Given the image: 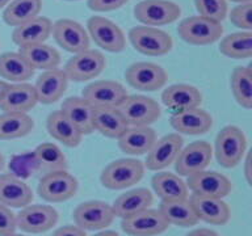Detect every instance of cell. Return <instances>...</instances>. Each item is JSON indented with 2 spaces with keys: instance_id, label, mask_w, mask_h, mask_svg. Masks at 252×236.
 I'll return each instance as SVG.
<instances>
[{
  "instance_id": "obj_1",
  "label": "cell",
  "mask_w": 252,
  "mask_h": 236,
  "mask_svg": "<svg viewBox=\"0 0 252 236\" xmlns=\"http://www.w3.org/2000/svg\"><path fill=\"white\" fill-rule=\"evenodd\" d=\"M217 161L224 168H234L243 160L247 149V138L238 126L228 125L220 130L216 138Z\"/></svg>"
},
{
  "instance_id": "obj_2",
  "label": "cell",
  "mask_w": 252,
  "mask_h": 236,
  "mask_svg": "<svg viewBox=\"0 0 252 236\" xmlns=\"http://www.w3.org/2000/svg\"><path fill=\"white\" fill-rule=\"evenodd\" d=\"M145 164L137 159H118L102 169L100 181L112 190H122L138 184L145 175Z\"/></svg>"
},
{
  "instance_id": "obj_3",
  "label": "cell",
  "mask_w": 252,
  "mask_h": 236,
  "mask_svg": "<svg viewBox=\"0 0 252 236\" xmlns=\"http://www.w3.org/2000/svg\"><path fill=\"white\" fill-rule=\"evenodd\" d=\"M79 182L68 171H54L41 176L38 182V196L46 202L59 204L76 196Z\"/></svg>"
},
{
  "instance_id": "obj_4",
  "label": "cell",
  "mask_w": 252,
  "mask_h": 236,
  "mask_svg": "<svg viewBox=\"0 0 252 236\" xmlns=\"http://www.w3.org/2000/svg\"><path fill=\"white\" fill-rule=\"evenodd\" d=\"M177 33L189 45L206 46L220 41L223 34V27L220 23L205 19L202 16H190L179 24Z\"/></svg>"
},
{
  "instance_id": "obj_5",
  "label": "cell",
  "mask_w": 252,
  "mask_h": 236,
  "mask_svg": "<svg viewBox=\"0 0 252 236\" xmlns=\"http://www.w3.org/2000/svg\"><path fill=\"white\" fill-rule=\"evenodd\" d=\"M129 39L138 53L149 57L168 54L173 47L172 37L167 31L146 25L130 29Z\"/></svg>"
},
{
  "instance_id": "obj_6",
  "label": "cell",
  "mask_w": 252,
  "mask_h": 236,
  "mask_svg": "<svg viewBox=\"0 0 252 236\" xmlns=\"http://www.w3.org/2000/svg\"><path fill=\"white\" fill-rule=\"evenodd\" d=\"M180 15V5L171 0H142L134 7V17L146 27L168 25L175 23Z\"/></svg>"
},
{
  "instance_id": "obj_7",
  "label": "cell",
  "mask_w": 252,
  "mask_h": 236,
  "mask_svg": "<svg viewBox=\"0 0 252 236\" xmlns=\"http://www.w3.org/2000/svg\"><path fill=\"white\" fill-rule=\"evenodd\" d=\"M72 218L75 226L83 231H101L113 223L116 215L108 202L87 201L75 207Z\"/></svg>"
},
{
  "instance_id": "obj_8",
  "label": "cell",
  "mask_w": 252,
  "mask_h": 236,
  "mask_svg": "<svg viewBox=\"0 0 252 236\" xmlns=\"http://www.w3.org/2000/svg\"><path fill=\"white\" fill-rule=\"evenodd\" d=\"M87 31L102 50L121 53L126 47V37L117 24L102 16H92L87 21Z\"/></svg>"
},
{
  "instance_id": "obj_9",
  "label": "cell",
  "mask_w": 252,
  "mask_h": 236,
  "mask_svg": "<svg viewBox=\"0 0 252 236\" xmlns=\"http://www.w3.org/2000/svg\"><path fill=\"white\" fill-rule=\"evenodd\" d=\"M106 66V59L101 51L87 49L74 54L67 60L63 68L68 80L72 82H87L97 78Z\"/></svg>"
},
{
  "instance_id": "obj_10",
  "label": "cell",
  "mask_w": 252,
  "mask_h": 236,
  "mask_svg": "<svg viewBox=\"0 0 252 236\" xmlns=\"http://www.w3.org/2000/svg\"><path fill=\"white\" fill-rule=\"evenodd\" d=\"M118 109L129 126H150L160 118L158 101L143 94H127Z\"/></svg>"
},
{
  "instance_id": "obj_11",
  "label": "cell",
  "mask_w": 252,
  "mask_h": 236,
  "mask_svg": "<svg viewBox=\"0 0 252 236\" xmlns=\"http://www.w3.org/2000/svg\"><path fill=\"white\" fill-rule=\"evenodd\" d=\"M59 214L50 205H28L16 214L17 228L27 234H43L58 223Z\"/></svg>"
},
{
  "instance_id": "obj_12",
  "label": "cell",
  "mask_w": 252,
  "mask_h": 236,
  "mask_svg": "<svg viewBox=\"0 0 252 236\" xmlns=\"http://www.w3.org/2000/svg\"><path fill=\"white\" fill-rule=\"evenodd\" d=\"M125 79L135 89L154 92L161 89L168 80V75L161 66L153 62H135L125 71Z\"/></svg>"
},
{
  "instance_id": "obj_13",
  "label": "cell",
  "mask_w": 252,
  "mask_h": 236,
  "mask_svg": "<svg viewBox=\"0 0 252 236\" xmlns=\"http://www.w3.org/2000/svg\"><path fill=\"white\" fill-rule=\"evenodd\" d=\"M213 157V148L210 143L205 141H196L183 147L175 160V169L180 177H189L205 171Z\"/></svg>"
},
{
  "instance_id": "obj_14",
  "label": "cell",
  "mask_w": 252,
  "mask_h": 236,
  "mask_svg": "<svg viewBox=\"0 0 252 236\" xmlns=\"http://www.w3.org/2000/svg\"><path fill=\"white\" fill-rule=\"evenodd\" d=\"M82 97L94 109L97 108H120L127 97L125 87L113 80H97L83 89Z\"/></svg>"
},
{
  "instance_id": "obj_15",
  "label": "cell",
  "mask_w": 252,
  "mask_h": 236,
  "mask_svg": "<svg viewBox=\"0 0 252 236\" xmlns=\"http://www.w3.org/2000/svg\"><path fill=\"white\" fill-rule=\"evenodd\" d=\"M187 186L192 194L209 198H222L227 197L231 192V181L223 173L216 171H201L192 176L187 177Z\"/></svg>"
},
{
  "instance_id": "obj_16",
  "label": "cell",
  "mask_w": 252,
  "mask_h": 236,
  "mask_svg": "<svg viewBox=\"0 0 252 236\" xmlns=\"http://www.w3.org/2000/svg\"><path fill=\"white\" fill-rule=\"evenodd\" d=\"M51 34L55 42L68 53L78 54L90 49V35L82 24L71 19H61L53 24Z\"/></svg>"
},
{
  "instance_id": "obj_17",
  "label": "cell",
  "mask_w": 252,
  "mask_h": 236,
  "mask_svg": "<svg viewBox=\"0 0 252 236\" xmlns=\"http://www.w3.org/2000/svg\"><path fill=\"white\" fill-rule=\"evenodd\" d=\"M184 147V139L180 134H167L160 139H157L146 156L145 168L149 171H161L175 163L177 155Z\"/></svg>"
},
{
  "instance_id": "obj_18",
  "label": "cell",
  "mask_w": 252,
  "mask_h": 236,
  "mask_svg": "<svg viewBox=\"0 0 252 236\" xmlns=\"http://www.w3.org/2000/svg\"><path fill=\"white\" fill-rule=\"evenodd\" d=\"M169 224L158 208H147L122 219V231L129 236H158L168 230Z\"/></svg>"
},
{
  "instance_id": "obj_19",
  "label": "cell",
  "mask_w": 252,
  "mask_h": 236,
  "mask_svg": "<svg viewBox=\"0 0 252 236\" xmlns=\"http://www.w3.org/2000/svg\"><path fill=\"white\" fill-rule=\"evenodd\" d=\"M37 94L34 86L29 83H15L11 84L4 92L0 100V109L3 113H25L37 105Z\"/></svg>"
},
{
  "instance_id": "obj_20",
  "label": "cell",
  "mask_w": 252,
  "mask_h": 236,
  "mask_svg": "<svg viewBox=\"0 0 252 236\" xmlns=\"http://www.w3.org/2000/svg\"><path fill=\"white\" fill-rule=\"evenodd\" d=\"M68 87V79H67L64 71L61 68L43 71L39 75L34 84L37 100L41 104H53L62 98Z\"/></svg>"
},
{
  "instance_id": "obj_21",
  "label": "cell",
  "mask_w": 252,
  "mask_h": 236,
  "mask_svg": "<svg viewBox=\"0 0 252 236\" xmlns=\"http://www.w3.org/2000/svg\"><path fill=\"white\" fill-rule=\"evenodd\" d=\"M188 200L192 204L198 220H204L205 223L223 226L231 218L230 206L222 198H209L190 194Z\"/></svg>"
},
{
  "instance_id": "obj_22",
  "label": "cell",
  "mask_w": 252,
  "mask_h": 236,
  "mask_svg": "<svg viewBox=\"0 0 252 236\" xmlns=\"http://www.w3.org/2000/svg\"><path fill=\"white\" fill-rule=\"evenodd\" d=\"M33 198L32 188L25 181L9 173L0 175V204L8 207L23 208L31 205Z\"/></svg>"
},
{
  "instance_id": "obj_23",
  "label": "cell",
  "mask_w": 252,
  "mask_h": 236,
  "mask_svg": "<svg viewBox=\"0 0 252 236\" xmlns=\"http://www.w3.org/2000/svg\"><path fill=\"white\" fill-rule=\"evenodd\" d=\"M171 126L177 134L185 135H201L208 133L213 126L212 116L201 108L173 113L171 117Z\"/></svg>"
},
{
  "instance_id": "obj_24",
  "label": "cell",
  "mask_w": 252,
  "mask_h": 236,
  "mask_svg": "<svg viewBox=\"0 0 252 236\" xmlns=\"http://www.w3.org/2000/svg\"><path fill=\"white\" fill-rule=\"evenodd\" d=\"M161 101L173 113H179L193 108H200L202 94L198 88L189 84H173L163 90Z\"/></svg>"
},
{
  "instance_id": "obj_25",
  "label": "cell",
  "mask_w": 252,
  "mask_h": 236,
  "mask_svg": "<svg viewBox=\"0 0 252 236\" xmlns=\"http://www.w3.org/2000/svg\"><path fill=\"white\" fill-rule=\"evenodd\" d=\"M157 133L150 126H129L118 138V147L127 155H143L157 141Z\"/></svg>"
},
{
  "instance_id": "obj_26",
  "label": "cell",
  "mask_w": 252,
  "mask_h": 236,
  "mask_svg": "<svg viewBox=\"0 0 252 236\" xmlns=\"http://www.w3.org/2000/svg\"><path fill=\"white\" fill-rule=\"evenodd\" d=\"M53 23L50 19L38 16L35 19L16 27L12 31V41L19 47L45 43L51 35Z\"/></svg>"
},
{
  "instance_id": "obj_27",
  "label": "cell",
  "mask_w": 252,
  "mask_h": 236,
  "mask_svg": "<svg viewBox=\"0 0 252 236\" xmlns=\"http://www.w3.org/2000/svg\"><path fill=\"white\" fill-rule=\"evenodd\" d=\"M154 204L153 193L146 188H137L129 192H125L124 194L116 198V201L112 205L114 215L125 219L129 216L141 212L143 210L151 207Z\"/></svg>"
},
{
  "instance_id": "obj_28",
  "label": "cell",
  "mask_w": 252,
  "mask_h": 236,
  "mask_svg": "<svg viewBox=\"0 0 252 236\" xmlns=\"http://www.w3.org/2000/svg\"><path fill=\"white\" fill-rule=\"evenodd\" d=\"M62 113L71 121V123L80 131L82 135L94 133V108L83 97L72 96L66 98L61 106Z\"/></svg>"
},
{
  "instance_id": "obj_29",
  "label": "cell",
  "mask_w": 252,
  "mask_h": 236,
  "mask_svg": "<svg viewBox=\"0 0 252 236\" xmlns=\"http://www.w3.org/2000/svg\"><path fill=\"white\" fill-rule=\"evenodd\" d=\"M151 185L161 201H180L189 197L187 182L175 173L158 172L153 177Z\"/></svg>"
},
{
  "instance_id": "obj_30",
  "label": "cell",
  "mask_w": 252,
  "mask_h": 236,
  "mask_svg": "<svg viewBox=\"0 0 252 236\" xmlns=\"http://www.w3.org/2000/svg\"><path fill=\"white\" fill-rule=\"evenodd\" d=\"M129 127L118 108H97L94 110V130L110 139H118Z\"/></svg>"
},
{
  "instance_id": "obj_31",
  "label": "cell",
  "mask_w": 252,
  "mask_h": 236,
  "mask_svg": "<svg viewBox=\"0 0 252 236\" xmlns=\"http://www.w3.org/2000/svg\"><path fill=\"white\" fill-rule=\"evenodd\" d=\"M20 54L23 55L28 64L33 70H54L61 64V54L55 47L46 43H37L31 46L20 47Z\"/></svg>"
},
{
  "instance_id": "obj_32",
  "label": "cell",
  "mask_w": 252,
  "mask_h": 236,
  "mask_svg": "<svg viewBox=\"0 0 252 236\" xmlns=\"http://www.w3.org/2000/svg\"><path fill=\"white\" fill-rule=\"evenodd\" d=\"M46 129L55 141L61 142L67 147H78L82 142L83 135L62 113V110H55L49 114L46 119Z\"/></svg>"
},
{
  "instance_id": "obj_33",
  "label": "cell",
  "mask_w": 252,
  "mask_h": 236,
  "mask_svg": "<svg viewBox=\"0 0 252 236\" xmlns=\"http://www.w3.org/2000/svg\"><path fill=\"white\" fill-rule=\"evenodd\" d=\"M158 210L169 226L173 224L179 227H190L200 222L188 198L180 201H161Z\"/></svg>"
},
{
  "instance_id": "obj_34",
  "label": "cell",
  "mask_w": 252,
  "mask_h": 236,
  "mask_svg": "<svg viewBox=\"0 0 252 236\" xmlns=\"http://www.w3.org/2000/svg\"><path fill=\"white\" fill-rule=\"evenodd\" d=\"M34 75L24 57L20 53L8 51L0 55V78L4 82L25 83Z\"/></svg>"
},
{
  "instance_id": "obj_35",
  "label": "cell",
  "mask_w": 252,
  "mask_h": 236,
  "mask_svg": "<svg viewBox=\"0 0 252 236\" xmlns=\"http://www.w3.org/2000/svg\"><path fill=\"white\" fill-rule=\"evenodd\" d=\"M42 11V0H12L3 11L4 23L19 27L38 17Z\"/></svg>"
},
{
  "instance_id": "obj_36",
  "label": "cell",
  "mask_w": 252,
  "mask_h": 236,
  "mask_svg": "<svg viewBox=\"0 0 252 236\" xmlns=\"http://www.w3.org/2000/svg\"><path fill=\"white\" fill-rule=\"evenodd\" d=\"M34 127L31 116L25 113L0 114V141H11L27 137Z\"/></svg>"
},
{
  "instance_id": "obj_37",
  "label": "cell",
  "mask_w": 252,
  "mask_h": 236,
  "mask_svg": "<svg viewBox=\"0 0 252 236\" xmlns=\"http://www.w3.org/2000/svg\"><path fill=\"white\" fill-rule=\"evenodd\" d=\"M230 87L235 101L244 109L252 108V70L250 66H238L230 78Z\"/></svg>"
},
{
  "instance_id": "obj_38",
  "label": "cell",
  "mask_w": 252,
  "mask_h": 236,
  "mask_svg": "<svg viewBox=\"0 0 252 236\" xmlns=\"http://www.w3.org/2000/svg\"><path fill=\"white\" fill-rule=\"evenodd\" d=\"M39 163L41 175L54 172V171H67L68 163L62 152V149L54 143H41L33 151Z\"/></svg>"
},
{
  "instance_id": "obj_39",
  "label": "cell",
  "mask_w": 252,
  "mask_h": 236,
  "mask_svg": "<svg viewBox=\"0 0 252 236\" xmlns=\"http://www.w3.org/2000/svg\"><path fill=\"white\" fill-rule=\"evenodd\" d=\"M220 54L232 59H247L252 55L251 31H236L220 39Z\"/></svg>"
},
{
  "instance_id": "obj_40",
  "label": "cell",
  "mask_w": 252,
  "mask_h": 236,
  "mask_svg": "<svg viewBox=\"0 0 252 236\" xmlns=\"http://www.w3.org/2000/svg\"><path fill=\"white\" fill-rule=\"evenodd\" d=\"M8 171H9V175L24 181L35 176L37 173H41L39 163L33 151L32 152L28 151V152L12 156V159L8 163Z\"/></svg>"
},
{
  "instance_id": "obj_41",
  "label": "cell",
  "mask_w": 252,
  "mask_h": 236,
  "mask_svg": "<svg viewBox=\"0 0 252 236\" xmlns=\"http://www.w3.org/2000/svg\"><path fill=\"white\" fill-rule=\"evenodd\" d=\"M198 16L220 23L227 17V0H194Z\"/></svg>"
},
{
  "instance_id": "obj_42",
  "label": "cell",
  "mask_w": 252,
  "mask_h": 236,
  "mask_svg": "<svg viewBox=\"0 0 252 236\" xmlns=\"http://www.w3.org/2000/svg\"><path fill=\"white\" fill-rule=\"evenodd\" d=\"M230 21L243 31L252 30V3L238 4L230 12Z\"/></svg>"
},
{
  "instance_id": "obj_43",
  "label": "cell",
  "mask_w": 252,
  "mask_h": 236,
  "mask_svg": "<svg viewBox=\"0 0 252 236\" xmlns=\"http://www.w3.org/2000/svg\"><path fill=\"white\" fill-rule=\"evenodd\" d=\"M17 230L16 214L5 205L0 204V236H8L15 234Z\"/></svg>"
},
{
  "instance_id": "obj_44",
  "label": "cell",
  "mask_w": 252,
  "mask_h": 236,
  "mask_svg": "<svg viewBox=\"0 0 252 236\" xmlns=\"http://www.w3.org/2000/svg\"><path fill=\"white\" fill-rule=\"evenodd\" d=\"M129 0H88L87 5L94 12H110L124 7Z\"/></svg>"
},
{
  "instance_id": "obj_45",
  "label": "cell",
  "mask_w": 252,
  "mask_h": 236,
  "mask_svg": "<svg viewBox=\"0 0 252 236\" xmlns=\"http://www.w3.org/2000/svg\"><path fill=\"white\" fill-rule=\"evenodd\" d=\"M51 236H87L86 231H83L82 228H79L78 226L74 224H67L63 227H59L58 230H55Z\"/></svg>"
},
{
  "instance_id": "obj_46",
  "label": "cell",
  "mask_w": 252,
  "mask_h": 236,
  "mask_svg": "<svg viewBox=\"0 0 252 236\" xmlns=\"http://www.w3.org/2000/svg\"><path fill=\"white\" fill-rule=\"evenodd\" d=\"M184 236H220V235H218V232H216L214 230H210V228H196V230L189 231L188 234Z\"/></svg>"
},
{
  "instance_id": "obj_47",
  "label": "cell",
  "mask_w": 252,
  "mask_h": 236,
  "mask_svg": "<svg viewBox=\"0 0 252 236\" xmlns=\"http://www.w3.org/2000/svg\"><path fill=\"white\" fill-rule=\"evenodd\" d=\"M244 176H246V180H247L248 185H251L252 180V169H251V153H247L246 156V160H244Z\"/></svg>"
},
{
  "instance_id": "obj_48",
  "label": "cell",
  "mask_w": 252,
  "mask_h": 236,
  "mask_svg": "<svg viewBox=\"0 0 252 236\" xmlns=\"http://www.w3.org/2000/svg\"><path fill=\"white\" fill-rule=\"evenodd\" d=\"M91 236H120L116 231H100L97 234H94V235Z\"/></svg>"
},
{
  "instance_id": "obj_49",
  "label": "cell",
  "mask_w": 252,
  "mask_h": 236,
  "mask_svg": "<svg viewBox=\"0 0 252 236\" xmlns=\"http://www.w3.org/2000/svg\"><path fill=\"white\" fill-rule=\"evenodd\" d=\"M8 86H9V83L4 82V80H0V100L3 97L4 92H5V89L8 88Z\"/></svg>"
},
{
  "instance_id": "obj_50",
  "label": "cell",
  "mask_w": 252,
  "mask_h": 236,
  "mask_svg": "<svg viewBox=\"0 0 252 236\" xmlns=\"http://www.w3.org/2000/svg\"><path fill=\"white\" fill-rule=\"evenodd\" d=\"M12 0H0V9L1 8H5L8 5V4L11 3Z\"/></svg>"
},
{
  "instance_id": "obj_51",
  "label": "cell",
  "mask_w": 252,
  "mask_h": 236,
  "mask_svg": "<svg viewBox=\"0 0 252 236\" xmlns=\"http://www.w3.org/2000/svg\"><path fill=\"white\" fill-rule=\"evenodd\" d=\"M4 164H5V159H4L3 153L0 152V171L4 168Z\"/></svg>"
},
{
  "instance_id": "obj_52",
  "label": "cell",
  "mask_w": 252,
  "mask_h": 236,
  "mask_svg": "<svg viewBox=\"0 0 252 236\" xmlns=\"http://www.w3.org/2000/svg\"><path fill=\"white\" fill-rule=\"evenodd\" d=\"M232 3H238V4H243V3H252V0H230Z\"/></svg>"
},
{
  "instance_id": "obj_53",
  "label": "cell",
  "mask_w": 252,
  "mask_h": 236,
  "mask_svg": "<svg viewBox=\"0 0 252 236\" xmlns=\"http://www.w3.org/2000/svg\"><path fill=\"white\" fill-rule=\"evenodd\" d=\"M8 236H25V235H21V234H12V235H8Z\"/></svg>"
},
{
  "instance_id": "obj_54",
  "label": "cell",
  "mask_w": 252,
  "mask_h": 236,
  "mask_svg": "<svg viewBox=\"0 0 252 236\" xmlns=\"http://www.w3.org/2000/svg\"><path fill=\"white\" fill-rule=\"evenodd\" d=\"M66 1H78V0H66Z\"/></svg>"
}]
</instances>
